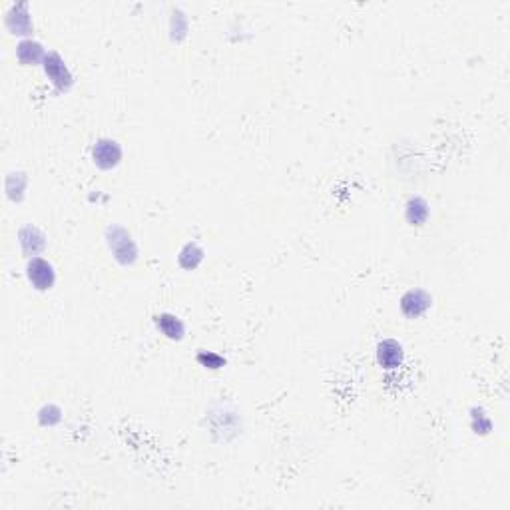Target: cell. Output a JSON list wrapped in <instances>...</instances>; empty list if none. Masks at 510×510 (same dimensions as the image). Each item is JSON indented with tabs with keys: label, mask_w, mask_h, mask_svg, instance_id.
<instances>
[{
	"label": "cell",
	"mask_w": 510,
	"mask_h": 510,
	"mask_svg": "<svg viewBox=\"0 0 510 510\" xmlns=\"http://www.w3.org/2000/svg\"><path fill=\"white\" fill-rule=\"evenodd\" d=\"M108 246L112 249L114 257L122 265H132L138 257V247L134 244L132 235L124 228L114 226L108 229Z\"/></svg>",
	"instance_id": "6da1fadb"
},
{
	"label": "cell",
	"mask_w": 510,
	"mask_h": 510,
	"mask_svg": "<svg viewBox=\"0 0 510 510\" xmlns=\"http://www.w3.org/2000/svg\"><path fill=\"white\" fill-rule=\"evenodd\" d=\"M92 158L96 161V166L98 168H102V170H112V168H116L118 164H120V159H122V148H120V144L116 140H98L96 141V146L92 148Z\"/></svg>",
	"instance_id": "7a4b0ae2"
},
{
	"label": "cell",
	"mask_w": 510,
	"mask_h": 510,
	"mask_svg": "<svg viewBox=\"0 0 510 510\" xmlns=\"http://www.w3.org/2000/svg\"><path fill=\"white\" fill-rule=\"evenodd\" d=\"M44 70L48 74V78L52 80L56 88L68 90L72 86V74L66 68L64 60L56 52H48L44 56Z\"/></svg>",
	"instance_id": "3957f363"
},
{
	"label": "cell",
	"mask_w": 510,
	"mask_h": 510,
	"mask_svg": "<svg viewBox=\"0 0 510 510\" xmlns=\"http://www.w3.org/2000/svg\"><path fill=\"white\" fill-rule=\"evenodd\" d=\"M28 279H30L32 285H35L36 289H40V291L50 289L54 285V279H56L52 265L48 264L46 259H42V257H35V259L28 264Z\"/></svg>",
	"instance_id": "277c9868"
},
{
	"label": "cell",
	"mask_w": 510,
	"mask_h": 510,
	"mask_svg": "<svg viewBox=\"0 0 510 510\" xmlns=\"http://www.w3.org/2000/svg\"><path fill=\"white\" fill-rule=\"evenodd\" d=\"M431 295L422 289H411L401 300V309L406 317H421L431 307Z\"/></svg>",
	"instance_id": "5b68a950"
},
{
	"label": "cell",
	"mask_w": 510,
	"mask_h": 510,
	"mask_svg": "<svg viewBox=\"0 0 510 510\" xmlns=\"http://www.w3.org/2000/svg\"><path fill=\"white\" fill-rule=\"evenodd\" d=\"M377 359L383 369H397L403 363V347L395 339H385L377 347Z\"/></svg>",
	"instance_id": "8992f818"
},
{
	"label": "cell",
	"mask_w": 510,
	"mask_h": 510,
	"mask_svg": "<svg viewBox=\"0 0 510 510\" xmlns=\"http://www.w3.org/2000/svg\"><path fill=\"white\" fill-rule=\"evenodd\" d=\"M18 237H20V246H22L26 255H36V253H40L46 247L44 233L38 228H32V226H26V228L20 229V235Z\"/></svg>",
	"instance_id": "52a82bcc"
},
{
	"label": "cell",
	"mask_w": 510,
	"mask_h": 510,
	"mask_svg": "<svg viewBox=\"0 0 510 510\" xmlns=\"http://www.w3.org/2000/svg\"><path fill=\"white\" fill-rule=\"evenodd\" d=\"M6 24H8V28L12 30V35H30L32 22H30V14H28L26 4H18V6H14V8L8 12Z\"/></svg>",
	"instance_id": "ba28073f"
},
{
	"label": "cell",
	"mask_w": 510,
	"mask_h": 510,
	"mask_svg": "<svg viewBox=\"0 0 510 510\" xmlns=\"http://www.w3.org/2000/svg\"><path fill=\"white\" fill-rule=\"evenodd\" d=\"M156 323H158L159 331L166 335L168 339L179 341L184 337V333H186L184 323L176 315H172V313H161V315H158L156 317Z\"/></svg>",
	"instance_id": "9c48e42d"
},
{
	"label": "cell",
	"mask_w": 510,
	"mask_h": 510,
	"mask_svg": "<svg viewBox=\"0 0 510 510\" xmlns=\"http://www.w3.org/2000/svg\"><path fill=\"white\" fill-rule=\"evenodd\" d=\"M17 54L18 60H20L22 64H36V62H40V60L44 58L42 46H40L38 42H35V40H22V42L18 44Z\"/></svg>",
	"instance_id": "30bf717a"
},
{
	"label": "cell",
	"mask_w": 510,
	"mask_h": 510,
	"mask_svg": "<svg viewBox=\"0 0 510 510\" xmlns=\"http://www.w3.org/2000/svg\"><path fill=\"white\" fill-rule=\"evenodd\" d=\"M429 217V204L422 197H411L406 204V219L413 226H422Z\"/></svg>",
	"instance_id": "8fae6325"
},
{
	"label": "cell",
	"mask_w": 510,
	"mask_h": 510,
	"mask_svg": "<svg viewBox=\"0 0 510 510\" xmlns=\"http://www.w3.org/2000/svg\"><path fill=\"white\" fill-rule=\"evenodd\" d=\"M202 259H204V251L197 244H186L184 249L179 251V265L184 269H195Z\"/></svg>",
	"instance_id": "7c38bea8"
},
{
	"label": "cell",
	"mask_w": 510,
	"mask_h": 510,
	"mask_svg": "<svg viewBox=\"0 0 510 510\" xmlns=\"http://www.w3.org/2000/svg\"><path fill=\"white\" fill-rule=\"evenodd\" d=\"M473 426H475V433L487 435L491 431L493 422H491V419L482 411H475V415H473Z\"/></svg>",
	"instance_id": "4fadbf2b"
},
{
	"label": "cell",
	"mask_w": 510,
	"mask_h": 510,
	"mask_svg": "<svg viewBox=\"0 0 510 510\" xmlns=\"http://www.w3.org/2000/svg\"><path fill=\"white\" fill-rule=\"evenodd\" d=\"M197 359H199V363H204V365L210 367V369H219V367L224 365V359H222L219 355H213V353H208V355L202 353Z\"/></svg>",
	"instance_id": "5bb4252c"
}]
</instances>
